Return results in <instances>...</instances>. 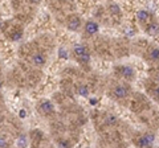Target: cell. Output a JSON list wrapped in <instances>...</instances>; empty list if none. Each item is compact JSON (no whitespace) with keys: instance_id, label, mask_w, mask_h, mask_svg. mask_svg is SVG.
Segmentation results:
<instances>
[{"instance_id":"7c38bea8","label":"cell","mask_w":159,"mask_h":148,"mask_svg":"<svg viewBox=\"0 0 159 148\" xmlns=\"http://www.w3.org/2000/svg\"><path fill=\"white\" fill-rule=\"evenodd\" d=\"M78 94L81 95V97H88V95H89V89L86 87V86H80L78 87Z\"/></svg>"},{"instance_id":"e0dca14e","label":"cell","mask_w":159,"mask_h":148,"mask_svg":"<svg viewBox=\"0 0 159 148\" xmlns=\"http://www.w3.org/2000/svg\"><path fill=\"white\" fill-rule=\"evenodd\" d=\"M0 147H8V143L4 136H0Z\"/></svg>"},{"instance_id":"d6986e66","label":"cell","mask_w":159,"mask_h":148,"mask_svg":"<svg viewBox=\"0 0 159 148\" xmlns=\"http://www.w3.org/2000/svg\"><path fill=\"white\" fill-rule=\"evenodd\" d=\"M19 38H21V33L19 32V33H15V35H12V40H15V41H16V40H19Z\"/></svg>"},{"instance_id":"ffe728a7","label":"cell","mask_w":159,"mask_h":148,"mask_svg":"<svg viewBox=\"0 0 159 148\" xmlns=\"http://www.w3.org/2000/svg\"><path fill=\"white\" fill-rule=\"evenodd\" d=\"M108 123H113V122H115V116L114 115H109L108 116V120H106Z\"/></svg>"},{"instance_id":"30bf717a","label":"cell","mask_w":159,"mask_h":148,"mask_svg":"<svg viewBox=\"0 0 159 148\" xmlns=\"http://www.w3.org/2000/svg\"><path fill=\"white\" fill-rule=\"evenodd\" d=\"M78 60L81 61L82 64H88V62L90 61V54H89V52H85L84 54L78 56Z\"/></svg>"},{"instance_id":"cb8c5ba5","label":"cell","mask_w":159,"mask_h":148,"mask_svg":"<svg viewBox=\"0 0 159 148\" xmlns=\"http://www.w3.org/2000/svg\"><path fill=\"white\" fill-rule=\"evenodd\" d=\"M32 1H33V3H39V0H32Z\"/></svg>"},{"instance_id":"6da1fadb","label":"cell","mask_w":159,"mask_h":148,"mask_svg":"<svg viewBox=\"0 0 159 148\" xmlns=\"http://www.w3.org/2000/svg\"><path fill=\"white\" fill-rule=\"evenodd\" d=\"M154 140H155V136H154V135H152V134H146V135H143V136L138 140V146H139V147H147V146H150V144H151Z\"/></svg>"},{"instance_id":"52a82bcc","label":"cell","mask_w":159,"mask_h":148,"mask_svg":"<svg viewBox=\"0 0 159 148\" xmlns=\"http://www.w3.org/2000/svg\"><path fill=\"white\" fill-rule=\"evenodd\" d=\"M147 33L150 36H157L159 35V24L154 23V24H150L147 27Z\"/></svg>"},{"instance_id":"8fae6325","label":"cell","mask_w":159,"mask_h":148,"mask_svg":"<svg viewBox=\"0 0 159 148\" xmlns=\"http://www.w3.org/2000/svg\"><path fill=\"white\" fill-rule=\"evenodd\" d=\"M85 52H88L85 46H82V45H76L74 46V53H76L77 57H78V56H81V54H84Z\"/></svg>"},{"instance_id":"7402d4cb","label":"cell","mask_w":159,"mask_h":148,"mask_svg":"<svg viewBox=\"0 0 159 148\" xmlns=\"http://www.w3.org/2000/svg\"><path fill=\"white\" fill-rule=\"evenodd\" d=\"M59 144H60V146H61V147H68V146H69V144H68V143H66V141H60V143H59Z\"/></svg>"},{"instance_id":"9c48e42d","label":"cell","mask_w":159,"mask_h":148,"mask_svg":"<svg viewBox=\"0 0 159 148\" xmlns=\"http://www.w3.org/2000/svg\"><path fill=\"white\" fill-rule=\"evenodd\" d=\"M137 17H138L139 21H146L149 18V12L146 11V9H139V11L137 12Z\"/></svg>"},{"instance_id":"5bb4252c","label":"cell","mask_w":159,"mask_h":148,"mask_svg":"<svg viewBox=\"0 0 159 148\" xmlns=\"http://www.w3.org/2000/svg\"><path fill=\"white\" fill-rule=\"evenodd\" d=\"M110 12H111L113 15H119L121 13V8H119V5H117V4H111L110 5Z\"/></svg>"},{"instance_id":"3957f363","label":"cell","mask_w":159,"mask_h":148,"mask_svg":"<svg viewBox=\"0 0 159 148\" xmlns=\"http://www.w3.org/2000/svg\"><path fill=\"white\" fill-rule=\"evenodd\" d=\"M80 25H81V20H80V17H72L69 20V23H68V28H69V30H77Z\"/></svg>"},{"instance_id":"603a6c76","label":"cell","mask_w":159,"mask_h":148,"mask_svg":"<svg viewBox=\"0 0 159 148\" xmlns=\"http://www.w3.org/2000/svg\"><path fill=\"white\" fill-rule=\"evenodd\" d=\"M90 103H97V99H96V98H91V99H90Z\"/></svg>"},{"instance_id":"9a60e30c","label":"cell","mask_w":159,"mask_h":148,"mask_svg":"<svg viewBox=\"0 0 159 148\" xmlns=\"http://www.w3.org/2000/svg\"><path fill=\"white\" fill-rule=\"evenodd\" d=\"M17 146H19V147H25L27 146V136L21 135V136L19 138V140H17Z\"/></svg>"},{"instance_id":"44dd1931","label":"cell","mask_w":159,"mask_h":148,"mask_svg":"<svg viewBox=\"0 0 159 148\" xmlns=\"http://www.w3.org/2000/svg\"><path fill=\"white\" fill-rule=\"evenodd\" d=\"M19 116H20V118H25V116H27V112H25V110H20V112H19Z\"/></svg>"},{"instance_id":"277c9868","label":"cell","mask_w":159,"mask_h":148,"mask_svg":"<svg viewBox=\"0 0 159 148\" xmlns=\"http://www.w3.org/2000/svg\"><path fill=\"white\" fill-rule=\"evenodd\" d=\"M114 94H115V97H117V98H125V97L127 95V89H126V86L118 85L117 87L114 89Z\"/></svg>"},{"instance_id":"d4e9b609","label":"cell","mask_w":159,"mask_h":148,"mask_svg":"<svg viewBox=\"0 0 159 148\" xmlns=\"http://www.w3.org/2000/svg\"><path fill=\"white\" fill-rule=\"evenodd\" d=\"M1 86H3V85H1V82H0V89H1Z\"/></svg>"},{"instance_id":"4fadbf2b","label":"cell","mask_w":159,"mask_h":148,"mask_svg":"<svg viewBox=\"0 0 159 148\" xmlns=\"http://www.w3.org/2000/svg\"><path fill=\"white\" fill-rule=\"evenodd\" d=\"M150 57H151L152 60H158L159 58V48H152L151 50H150Z\"/></svg>"},{"instance_id":"5b68a950","label":"cell","mask_w":159,"mask_h":148,"mask_svg":"<svg viewBox=\"0 0 159 148\" xmlns=\"http://www.w3.org/2000/svg\"><path fill=\"white\" fill-rule=\"evenodd\" d=\"M121 74L127 79H131L134 77V69L130 66H122L121 67Z\"/></svg>"},{"instance_id":"ac0fdd59","label":"cell","mask_w":159,"mask_h":148,"mask_svg":"<svg viewBox=\"0 0 159 148\" xmlns=\"http://www.w3.org/2000/svg\"><path fill=\"white\" fill-rule=\"evenodd\" d=\"M60 57L61 58H68V53L65 49H60Z\"/></svg>"},{"instance_id":"ba28073f","label":"cell","mask_w":159,"mask_h":148,"mask_svg":"<svg viewBox=\"0 0 159 148\" xmlns=\"http://www.w3.org/2000/svg\"><path fill=\"white\" fill-rule=\"evenodd\" d=\"M41 110H42V112H45V114L53 112V104H52L49 101H44L41 103Z\"/></svg>"},{"instance_id":"7a4b0ae2","label":"cell","mask_w":159,"mask_h":148,"mask_svg":"<svg viewBox=\"0 0 159 148\" xmlns=\"http://www.w3.org/2000/svg\"><path fill=\"white\" fill-rule=\"evenodd\" d=\"M97 30H98V24L94 21H88L85 25V32L88 35H94V33H97Z\"/></svg>"},{"instance_id":"2e32d148","label":"cell","mask_w":159,"mask_h":148,"mask_svg":"<svg viewBox=\"0 0 159 148\" xmlns=\"http://www.w3.org/2000/svg\"><path fill=\"white\" fill-rule=\"evenodd\" d=\"M151 95L154 98H157V99H159V87H155L151 90Z\"/></svg>"},{"instance_id":"8992f818","label":"cell","mask_w":159,"mask_h":148,"mask_svg":"<svg viewBox=\"0 0 159 148\" xmlns=\"http://www.w3.org/2000/svg\"><path fill=\"white\" fill-rule=\"evenodd\" d=\"M32 62L35 65L41 66V65L45 64V58H44V56H42L41 53H36V54H33V57H32Z\"/></svg>"}]
</instances>
